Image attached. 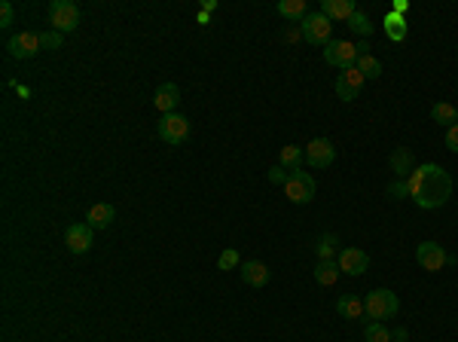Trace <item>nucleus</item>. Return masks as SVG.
Returning a JSON list of instances; mask_svg holds the SVG:
<instances>
[{
	"label": "nucleus",
	"mask_w": 458,
	"mask_h": 342,
	"mask_svg": "<svg viewBox=\"0 0 458 342\" xmlns=\"http://www.w3.org/2000/svg\"><path fill=\"white\" fill-rule=\"evenodd\" d=\"M324 61L333 64V68H342V71L354 68V64H357V43H352V40H330L324 46Z\"/></svg>",
	"instance_id": "0eeeda50"
},
{
	"label": "nucleus",
	"mask_w": 458,
	"mask_h": 342,
	"mask_svg": "<svg viewBox=\"0 0 458 342\" xmlns=\"http://www.w3.org/2000/svg\"><path fill=\"white\" fill-rule=\"evenodd\" d=\"M284 40H287V43H297V40H302V31H284Z\"/></svg>",
	"instance_id": "c9c22d12"
},
{
	"label": "nucleus",
	"mask_w": 458,
	"mask_h": 342,
	"mask_svg": "<svg viewBox=\"0 0 458 342\" xmlns=\"http://www.w3.org/2000/svg\"><path fill=\"white\" fill-rule=\"evenodd\" d=\"M364 339L366 342H391V330H388V324H382V321H370V324L364 327Z\"/></svg>",
	"instance_id": "cd10ccee"
},
{
	"label": "nucleus",
	"mask_w": 458,
	"mask_h": 342,
	"mask_svg": "<svg viewBox=\"0 0 458 342\" xmlns=\"http://www.w3.org/2000/svg\"><path fill=\"white\" fill-rule=\"evenodd\" d=\"M6 49H9V55H13V59H18V61L34 59V55L43 49V46H40V34H37V31H22V34L9 37Z\"/></svg>",
	"instance_id": "1a4fd4ad"
},
{
	"label": "nucleus",
	"mask_w": 458,
	"mask_h": 342,
	"mask_svg": "<svg viewBox=\"0 0 458 342\" xmlns=\"http://www.w3.org/2000/svg\"><path fill=\"white\" fill-rule=\"evenodd\" d=\"M235 266H238V251H235V248H226V251L220 254V260H217V269L229 272V269H235Z\"/></svg>",
	"instance_id": "c85d7f7f"
},
{
	"label": "nucleus",
	"mask_w": 458,
	"mask_h": 342,
	"mask_svg": "<svg viewBox=\"0 0 458 342\" xmlns=\"http://www.w3.org/2000/svg\"><path fill=\"white\" fill-rule=\"evenodd\" d=\"M287 178H290V174H284L281 165H272V169H269V181L272 183H281V187H284V181H287Z\"/></svg>",
	"instance_id": "72a5a7b5"
},
{
	"label": "nucleus",
	"mask_w": 458,
	"mask_h": 342,
	"mask_svg": "<svg viewBox=\"0 0 458 342\" xmlns=\"http://www.w3.org/2000/svg\"><path fill=\"white\" fill-rule=\"evenodd\" d=\"M407 9H409V4H407V0H394V9H391V13L403 16V13H407Z\"/></svg>",
	"instance_id": "f704fd0d"
},
{
	"label": "nucleus",
	"mask_w": 458,
	"mask_h": 342,
	"mask_svg": "<svg viewBox=\"0 0 458 342\" xmlns=\"http://www.w3.org/2000/svg\"><path fill=\"white\" fill-rule=\"evenodd\" d=\"M409 187V199L416 202L421 211H434L443 208L449 196H452V178H449L446 169L428 162V165H416V171L407 178Z\"/></svg>",
	"instance_id": "f257e3e1"
},
{
	"label": "nucleus",
	"mask_w": 458,
	"mask_h": 342,
	"mask_svg": "<svg viewBox=\"0 0 458 342\" xmlns=\"http://www.w3.org/2000/svg\"><path fill=\"white\" fill-rule=\"evenodd\" d=\"M336 248H339V238L333 233H324L318 238V245H315L318 260H336Z\"/></svg>",
	"instance_id": "393cba45"
},
{
	"label": "nucleus",
	"mask_w": 458,
	"mask_h": 342,
	"mask_svg": "<svg viewBox=\"0 0 458 342\" xmlns=\"http://www.w3.org/2000/svg\"><path fill=\"white\" fill-rule=\"evenodd\" d=\"M113 220H116V208L110 205V202H98V205H92L86 211V224L92 229H107Z\"/></svg>",
	"instance_id": "2eb2a0df"
},
{
	"label": "nucleus",
	"mask_w": 458,
	"mask_h": 342,
	"mask_svg": "<svg viewBox=\"0 0 458 342\" xmlns=\"http://www.w3.org/2000/svg\"><path fill=\"white\" fill-rule=\"evenodd\" d=\"M364 309H366V318L370 321H388L397 315V309H400V300H397V293L388 291V288H376L370 291L364 297Z\"/></svg>",
	"instance_id": "f03ea898"
},
{
	"label": "nucleus",
	"mask_w": 458,
	"mask_h": 342,
	"mask_svg": "<svg viewBox=\"0 0 458 342\" xmlns=\"http://www.w3.org/2000/svg\"><path fill=\"white\" fill-rule=\"evenodd\" d=\"M321 13H324L330 22H348V18L354 16V4L352 0H324Z\"/></svg>",
	"instance_id": "a211bd4d"
},
{
	"label": "nucleus",
	"mask_w": 458,
	"mask_h": 342,
	"mask_svg": "<svg viewBox=\"0 0 458 342\" xmlns=\"http://www.w3.org/2000/svg\"><path fill=\"white\" fill-rule=\"evenodd\" d=\"M348 28L357 34V37H370L373 31H376V25L370 22V16L366 13H361V9H354V16L348 18Z\"/></svg>",
	"instance_id": "bb28decb"
},
{
	"label": "nucleus",
	"mask_w": 458,
	"mask_h": 342,
	"mask_svg": "<svg viewBox=\"0 0 458 342\" xmlns=\"http://www.w3.org/2000/svg\"><path fill=\"white\" fill-rule=\"evenodd\" d=\"M299 31H302V40H306V43H311V46H327L330 43V34H333V22H330L324 13H309L299 22Z\"/></svg>",
	"instance_id": "39448f33"
},
{
	"label": "nucleus",
	"mask_w": 458,
	"mask_h": 342,
	"mask_svg": "<svg viewBox=\"0 0 458 342\" xmlns=\"http://www.w3.org/2000/svg\"><path fill=\"white\" fill-rule=\"evenodd\" d=\"M49 25L58 34H70L80 25V6L70 0H52L49 4Z\"/></svg>",
	"instance_id": "20e7f679"
},
{
	"label": "nucleus",
	"mask_w": 458,
	"mask_h": 342,
	"mask_svg": "<svg viewBox=\"0 0 458 342\" xmlns=\"http://www.w3.org/2000/svg\"><path fill=\"white\" fill-rule=\"evenodd\" d=\"M238 272H242V281L251 284V288H263V284H269V279H272L269 266L260 263V260H247V263H242V266H238Z\"/></svg>",
	"instance_id": "4468645a"
},
{
	"label": "nucleus",
	"mask_w": 458,
	"mask_h": 342,
	"mask_svg": "<svg viewBox=\"0 0 458 342\" xmlns=\"http://www.w3.org/2000/svg\"><path fill=\"white\" fill-rule=\"evenodd\" d=\"M364 83H366V77L357 68H348V71H342L336 77V98L339 101H354L357 95H361V89H364Z\"/></svg>",
	"instance_id": "9b49d317"
},
{
	"label": "nucleus",
	"mask_w": 458,
	"mask_h": 342,
	"mask_svg": "<svg viewBox=\"0 0 458 342\" xmlns=\"http://www.w3.org/2000/svg\"><path fill=\"white\" fill-rule=\"evenodd\" d=\"M315 190H318V183L309 171H290V178L284 181V196L293 205H309L315 199Z\"/></svg>",
	"instance_id": "7ed1b4c3"
},
{
	"label": "nucleus",
	"mask_w": 458,
	"mask_h": 342,
	"mask_svg": "<svg viewBox=\"0 0 458 342\" xmlns=\"http://www.w3.org/2000/svg\"><path fill=\"white\" fill-rule=\"evenodd\" d=\"M339 269L352 279H361V275L370 269V257H366L361 248H342L339 251Z\"/></svg>",
	"instance_id": "f8f14e48"
},
{
	"label": "nucleus",
	"mask_w": 458,
	"mask_h": 342,
	"mask_svg": "<svg viewBox=\"0 0 458 342\" xmlns=\"http://www.w3.org/2000/svg\"><path fill=\"white\" fill-rule=\"evenodd\" d=\"M92 229L89 224H73L68 226V233H64V245H68V251L70 254H86L92 251Z\"/></svg>",
	"instance_id": "ddd939ff"
},
{
	"label": "nucleus",
	"mask_w": 458,
	"mask_h": 342,
	"mask_svg": "<svg viewBox=\"0 0 458 342\" xmlns=\"http://www.w3.org/2000/svg\"><path fill=\"white\" fill-rule=\"evenodd\" d=\"M336 159V147L330 138H315V141H309L306 147V162L311 169H330Z\"/></svg>",
	"instance_id": "9d476101"
},
{
	"label": "nucleus",
	"mask_w": 458,
	"mask_h": 342,
	"mask_svg": "<svg viewBox=\"0 0 458 342\" xmlns=\"http://www.w3.org/2000/svg\"><path fill=\"white\" fill-rule=\"evenodd\" d=\"M61 43H64V34H58V31H43L40 34V46H43V49H58Z\"/></svg>",
	"instance_id": "c756f323"
},
{
	"label": "nucleus",
	"mask_w": 458,
	"mask_h": 342,
	"mask_svg": "<svg viewBox=\"0 0 458 342\" xmlns=\"http://www.w3.org/2000/svg\"><path fill=\"white\" fill-rule=\"evenodd\" d=\"M178 101H180V89L174 86V83H162V86L156 89L153 104H156V110H162V116H165V114H174Z\"/></svg>",
	"instance_id": "f3484780"
},
{
	"label": "nucleus",
	"mask_w": 458,
	"mask_h": 342,
	"mask_svg": "<svg viewBox=\"0 0 458 342\" xmlns=\"http://www.w3.org/2000/svg\"><path fill=\"white\" fill-rule=\"evenodd\" d=\"M278 159H281V162H278L281 169H287V171H299V162L306 159V153H302L297 144H287V147H281V156H278Z\"/></svg>",
	"instance_id": "b1692460"
},
{
	"label": "nucleus",
	"mask_w": 458,
	"mask_h": 342,
	"mask_svg": "<svg viewBox=\"0 0 458 342\" xmlns=\"http://www.w3.org/2000/svg\"><path fill=\"white\" fill-rule=\"evenodd\" d=\"M416 260L421 269H428V272H440L446 263H455L452 257L443 251V245H437V242H421L416 251Z\"/></svg>",
	"instance_id": "6e6552de"
},
{
	"label": "nucleus",
	"mask_w": 458,
	"mask_h": 342,
	"mask_svg": "<svg viewBox=\"0 0 458 342\" xmlns=\"http://www.w3.org/2000/svg\"><path fill=\"white\" fill-rule=\"evenodd\" d=\"M9 25H13V4L4 0V4H0V28H9Z\"/></svg>",
	"instance_id": "2f4dec72"
},
{
	"label": "nucleus",
	"mask_w": 458,
	"mask_h": 342,
	"mask_svg": "<svg viewBox=\"0 0 458 342\" xmlns=\"http://www.w3.org/2000/svg\"><path fill=\"white\" fill-rule=\"evenodd\" d=\"M431 119H434L437 126L452 128V126H458V107H452L449 101H437V104L431 107Z\"/></svg>",
	"instance_id": "412c9836"
},
{
	"label": "nucleus",
	"mask_w": 458,
	"mask_h": 342,
	"mask_svg": "<svg viewBox=\"0 0 458 342\" xmlns=\"http://www.w3.org/2000/svg\"><path fill=\"white\" fill-rule=\"evenodd\" d=\"M156 132H159V138H162L165 144L180 147L190 138V119L180 116V114H165L159 119V126H156Z\"/></svg>",
	"instance_id": "423d86ee"
},
{
	"label": "nucleus",
	"mask_w": 458,
	"mask_h": 342,
	"mask_svg": "<svg viewBox=\"0 0 458 342\" xmlns=\"http://www.w3.org/2000/svg\"><path fill=\"white\" fill-rule=\"evenodd\" d=\"M311 275H315V281L321 284V288H333L336 279L342 275V269H339L336 260H318V266L311 269Z\"/></svg>",
	"instance_id": "aec40b11"
},
{
	"label": "nucleus",
	"mask_w": 458,
	"mask_h": 342,
	"mask_svg": "<svg viewBox=\"0 0 458 342\" xmlns=\"http://www.w3.org/2000/svg\"><path fill=\"white\" fill-rule=\"evenodd\" d=\"M407 31H409L407 18L397 16V13H385V34H388L394 43H400L403 37H407Z\"/></svg>",
	"instance_id": "5701e85b"
},
{
	"label": "nucleus",
	"mask_w": 458,
	"mask_h": 342,
	"mask_svg": "<svg viewBox=\"0 0 458 342\" xmlns=\"http://www.w3.org/2000/svg\"><path fill=\"white\" fill-rule=\"evenodd\" d=\"M336 312H339L342 318H348V321H361V318L366 315L364 300H361V297H352V293H345V297L336 300Z\"/></svg>",
	"instance_id": "6ab92c4d"
},
{
	"label": "nucleus",
	"mask_w": 458,
	"mask_h": 342,
	"mask_svg": "<svg viewBox=\"0 0 458 342\" xmlns=\"http://www.w3.org/2000/svg\"><path fill=\"white\" fill-rule=\"evenodd\" d=\"M278 16H284L287 22H302L309 16V4L306 0H278Z\"/></svg>",
	"instance_id": "4be33fe9"
},
{
	"label": "nucleus",
	"mask_w": 458,
	"mask_h": 342,
	"mask_svg": "<svg viewBox=\"0 0 458 342\" xmlns=\"http://www.w3.org/2000/svg\"><path fill=\"white\" fill-rule=\"evenodd\" d=\"M446 150H452V153H458V126H452V128H446Z\"/></svg>",
	"instance_id": "473e14b6"
},
{
	"label": "nucleus",
	"mask_w": 458,
	"mask_h": 342,
	"mask_svg": "<svg viewBox=\"0 0 458 342\" xmlns=\"http://www.w3.org/2000/svg\"><path fill=\"white\" fill-rule=\"evenodd\" d=\"M388 196H391V199H407V196H409L407 181H394L391 187H388Z\"/></svg>",
	"instance_id": "7c9ffc66"
},
{
	"label": "nucleus",
	"mask_w": 458,
	"mask_h": 342,
	"mask_svg": "<svg viewBox=\"0 0 458 342\" xmlns=\"http://www.w3.org/2000/svg\"><path fill=\"white\" fill-rule=\"evenodd\" d=\"M409 334H407V327H397V330H391V339H397V342H403Z\"/></svg>",
	"instance_id": "e433bc0d"
},
{
	"label": "nucleus",
	"mask_w": 458,
	"mask_h": 342,
	"mask_svg": "<svg viewBox=\"0 0 458 342\" xmlns=\"http://www.w3.org/2000/svg\"><path fill=\"white\" fill-rule=\"evenodd\" d=\"M354 68L361 71L366 80H379V77H382V61L373 59V55H357V64H354Z\"/></svg>",
	"instance_id": "a878e982"
},
{
	"label": "nucleus",
	"mask_w": 458,
	"mask_h": 342,
	"mask_svg": "<svg viewBox=\"0 0 458 342\" xmlns=\"http://www.w3.org/2000/svg\"><path fill=\"white\" fill-rule=\"evenodd\" d=\"M391 171L397 174V181H407L412 171H416V156H412L409 147H397L391 153Z\"/></svg>",
	"instance_id": "dca6fc26"
}]
</instances>
